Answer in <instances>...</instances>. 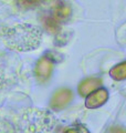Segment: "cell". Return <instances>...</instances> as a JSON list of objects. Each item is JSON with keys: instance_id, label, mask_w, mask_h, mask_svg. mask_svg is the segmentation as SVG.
<instances>
[{"instance_id": "6da1fadb", "label": "cell", "mask_w": 126, "mask_h": 133, "mask_svg": "<svg viewBox=\"0 0 126 133\" xmlns=\"http://www.w3.org/2000/svg\"><path fill=\"white\" fill-rule=\"evenodd\" d=\"M8 48L20 52L33 51L42 41V31L34 24L21 23L9 28L3 35Z\"/></svg>"}, {"instance_id": "7a4b0ae2", "label": "cell", "mask_w": 126, "mask_h": 133, "mask_svg": "<svg viewBox=\"0 0 126 133\" xmlns=\"http://www.w3.org/2000/svg\"><path fill=\"white\" fill-rule=\"evenodd\" d=\"M21 127L26 133L50 131L54 124V118L45 110H28L21 119Z\"/></svg>"}, {"instance_id": "3957f363", "label": "cell", "mask_w": 126, "mask_h": 133, "mask_svg": "<svg viewBox=\"0 0 126 133\" xmlns=\"http://www.w3.org/2000/svg\"><path fill=\"white\" fill-rule=\"evenodd\" d=\"M70 99L71 91L68 89H60L57 92H54L51 100V107L54 110H61L69 103Z\"/></svg>"}, {"instance_id": "277c9868", "label": "cell", "mask_w": 126, "mask_h": 133, "mask_svg": "<svg viewBox=\"0 0 126 133\" xmlns=\"http://www.w3.org/2000/svg\"><path fill=\"white\" fill-rule=\"evenodd\" d=\"M108 98V93L106 89H100V90H96L95 92L91 93L89 97L86 99V107L89 109H94V108H97L100 105H102L105 103V101L107 100Z\"/></svg>"}, {"instance_id": "5b68a950", "label": "cell", "mask_w": 126, "mask_h": 133, "mask_svg": "<svg viewBox=\"0 0 126 133\" xmlns=\"http://www.w3.org/2000/svg\"><path fill=\"white\" fill-rule=\"evenodd\" d=\"M54 14H53V18H55L58 21L60 20H65L68 19L71 16V8L68 3H65L62 0H59L57 2L55 7H54Z\"/></svg>"}, {"instance_id": "8992f818", "label": "cell", "mask_w": 126, "mask_h": 133, "mask_svg": "<svg viewBox=\"0 0 126 133\" xmlns=\"http://www.w3.org/2000/svg\"><path fill=\"white\" fill-rule=\"evenodd\" d=\"M51 70H52V63L50 62V60L47 57L41 58V59L37 62L36 71L39 77L48 78L50 76V73H51Z\"/></svg>"}, {"instance_id": "52a82bcc", "label": "cell", "mask_w": 126, "mask_h": 133, "mask_svg": "<svg viewBox=\"0 0 126 133\" xmlns=\"http://www.w3.org/2000/svg\"><path fill=\"white\" fill-rule=\"evenodd\" d=\"M99 83H100V80H96V79L85 80L83 83H81V85H80V92H81V94H87V93H90L91 91L99 84Z\"/></svg>"}, {"instance_id": "ba28073f", "label": "cell", "mask_w": 126, "mask_h": 133, "mask_svg": "<svg viewBox=\"0 0 126 133\" xmlns=\"http://www.w3.org/2000/svg\"><path fill=\"white\" fill-rule=\"evenodd\" d=\"M126 74V63L123 62L111 70V76L116 80H123Z\"/></svg>"}, {"instance_id": "9c48e42d", "label": "cell", "mask_w": 126, "mask_h": 133, "mask_svg": "<svg viewBox=\"0 0 126 133\" xmlns=\"http://www.w3.org/2000/svg\"><path fill=\"white\" fill-rule=\"evenodd\" d=\"M44 26L50 32H57L59 29V21L53 17H48L44 20Z\"/></svg>"}, {"instance_id": "30bf717a", "label": "cell", "mask_w": 126, "mask_h": 133, "mask_svg": "<svg viewBox=\"0 0 126 133\" xmlns=\"http://www.w3.org/2000/svg\"><path fill=\"white\" fill-rule=\"evenodd\" d=\"M43 0H18V3L23 8H34L39 6Z\"/></svg>"}]
</instances>
